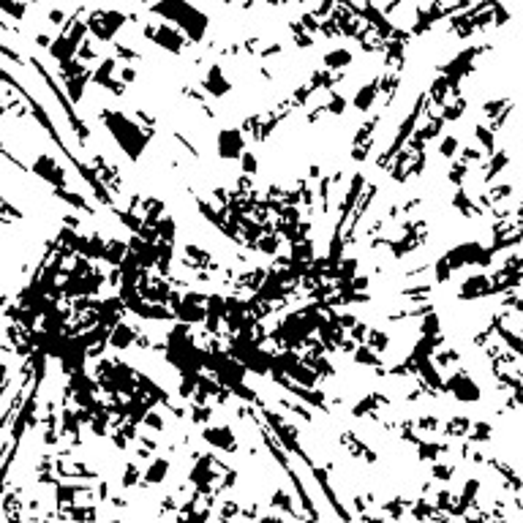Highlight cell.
I'll list each match as a JSON object with an SVG mask.
<instances>
[{"mask_svg":"<svg viewBox=\"0 0 523 523\" xmlns=\"http://www.w3.org/2000/svg\"><path fill=\"white\" fill-rule=\"evenodd\" d=\"M373 96H376V85L363 87V93H360V96L354 98V107H357V109H365V107H368V104L373 101Z\"/></svg>","mask_w":523,"mask_h":523,"instance_id":"obj_2","label":"cell"},{"mask_svg":"<svg viewBox=\"0 0 523 523\" xmlns=\"http://www.w3.org/2000/svg\"><path fill=\"white\" fill-rule=\"evenodd\" d=\"M466 431H469V420L466 417H452L450 425H447V433L450 436H466Z\"/></svg>","mask_w":523,"mask_h":523,"instance_id":"obj_1","label":"cell"},{"mask_svg":"<svg viewBox=\"0 0 523 523\" xmlns=\"http://www.w3.org/2000/svg\"><path fill=\"white\" fill-rule=\"evenodd\" d=\"M488 433H490V428L482 422V425H474V428H471V433H466V436H469L471 441H485V439H488Z\"/></svg>","mask_w":523,"mask_h":523,"instance_id":"obj_4","label":"cell"},{"mask_svg":"<svg viewBox=\"0 0 523 523\" xmlns=\"http://www.w3.org/2000/svg\"><path fill=\"white\" fill-rule=\"evenodd\" d=\"M452 150H455V139H444V145H441V153H444V155H452Z\"/></svg>","mask_w":523,"mask_h":523,"instance_id":"obj_6","label":"cell"},{"mask_svg":"<svg viewBox=\"0 0 523 523\" xmlns=\"http://www.w3.org/2000/svg\"><path fill=\"white\" fill-rule=\"evenodd\" d=\"M145 422H147V425H153V428H164V422H161V417H158V414H153V412H147Z\"/></svg>","mask_w":523,"mask_h":523,"instance_id":"obj_5","label":"cell"},{"mask_svg":"<svg viewBox=\"0 0 523 523\" xmlns=\"http://www.w3.org/2000/svg\"><path fill=\"white\" fill-rule=\"evenodd\" d=\"M166 469H169V463H166V460H155V466L147 471V482H161L164 474H166Z\"/></svg>","mask_w":523,"mask_h":523,"instance_id":"obj_3","label":"cell"}]
</instances>
